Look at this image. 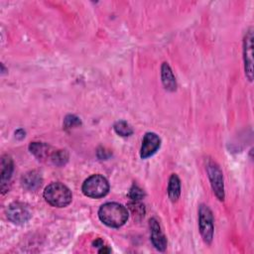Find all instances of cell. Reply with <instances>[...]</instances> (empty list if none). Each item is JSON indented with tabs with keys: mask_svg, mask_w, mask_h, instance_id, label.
Returning a JSON list of instances; mask_svg holds the SVG:
<instances>
[{
	"mask_svg": "<svg viewBox=\"0 0 254 254\" xmlns=\"http://www.w3.org/2000/svg\"><path fill=\"white\" fill-rule=\"evenodd\" d=\"M128 209L118 202H106L98 209V217L102 223L109 227L118 228L128 219Z\"/></svg>",
	"mask_w": 254,
	"mask_h": 254,
	"instance_id": "obj_1",
	"label": "cell"
},
{
	"mask_svg": "<svg viewBox=\"0 0 254 254\" xmlns=\"http://www.w3.org/2000/svg\"><path fill=\"white\" fill-rule=\"evenodd\" d=\"M44 197L52 206L64 207L70 203L72 194L66 186L57 182L46 187L44 190Z\"/></svg>",
	"mask_w": 254,
	"mask_h": 254,
	"instance_id": "obj_2",
	"label": "cell"
},
{
	"mask_svg": "<svg viewBox=\"0 0 254 254\" xmlns=\"http://www.w3.org/2000/svg\"><path fill=\"white\" fill-rule=\"evenodd\" d=\"M81 190L83 194L88 197L100 198L108 193L109 184L103 176L96 174L88 177L83 182Z\"/></svg>",
	"mask_w": 254,
	"mask_h": 254,
	"instance_id": "obj_3",
	"label": "cell"
},
{
	"mask_svg": "<svg viewBox=\"0 0 254 254\" xmlns=\"http://www.w3.org/2000/svg\"><path fill=\"white\" fill-rule=\"evenodd\" d=\"M198 226L199 232L203 241L209 244L213 238V215L209 207L205 204H200L198 207Z\"/></svg>",
	"mask_w": 254,
	"mask_h": 254,
	"instance_id": "obj_4",
	"label": "cell"
},
{
	"mask_svg": "<svg viewBox=\"0 0 254 254\" xmlns=\"http://www.w3.org/2000/svg\"><path fill=\"white\" fill-rule=\"evenodd\" d=\"M206 172H207V176H208L214 194L219 200H223L225 195L224 183H223V175L219 166L215 162L208 160L206 164Z\"/></svg>",
	"mask_w": 254,
	"mask_h": 254,
	"instance_id": "obj_5",
	"label": "cell"
},
{
	"mask_svg": "<svg viewBox=\"0 0 254 254\" xmlns=\"http://www.w3.org/2000/svg\"><path fill=\"white\" fill-rule=\"evenodd\" d=\"M6 214L8 219L17 225H22L26 223L32 216L29 207L20 201H14L10 203L7 207Z\"/></svg>",
	"mask_w": 254,
	"mask_h": 254,
	"instance_id": "obj_6",
	"label": "cell"
},
{
	"mask_svg": "<svg viewBox=\"0 0 254 254\" xmlns=\"http://www.w3.org/2000/svg\"><path fill=\"white\" fill-rule=\"evenodd\" d=\"M253 30L250 28L247 30L243 40V59H244V69L245 75L251 81L253 78Z\"/></svg>",
	"mask_w": 254,
	"mask_h": 254,
	"instance_id": "obj_7",
	"label": "cell"
},
{
	"mask_svg": "<svg viewBox=\"0 0 254 254\" xmlns=\"http://www.w3.org/2000/svg\"><path fill=\"white\" fill-rule=\"evenodd\" d=\"M161 146L160 137L154 132H147L142 140L140 156L142 159H147L153 156Z\"/></svg>",
	"mask_w": 254,
	"mask_h": 254,
	"instance_id": "obj_8",
	"label": "cell"
},
{
	"mask_svg": "<svg viewBox=\"0 0 254 254\" xmlns=\"http://www.w3.org/2000/svg\"><path fill=\"white\" fill-rule=\"evenodd\" d=\"M151 241L154 247L159 251H165L167 248V238L163 233L159 221L153 217L150 219Z\"/></svg>",
	"mask_w": 254,
	"mask_h": 254,
	"instance_id": "obj_9",
	"label": "cell"
},
{
	"mask_svg": "<svg viewBox=\"0 0 254 254\" xmlns=\"http://www.w3.org/2000/svg\"><path fill=\"white\" fill-rule=\"evenodd\" d=\"M1 192L4 193L8 190V184L10 183V180L12 178L13 170H14V164L10 156L4 155L1 158Z\"/></svg>",
	"mask_w": 254,
	"mask_h": 254,
	"instance_id": "obj_10",
	"label": "cell"
},
{
	"mask_svg": "<svg viewBox=\"0 0 254 254\" xmlns=\"http://www.w3.org/2000/svg\"><path fill=\"white\" fill-rule=\"evenodd\" d=\"M29 150L39 161H48L51 160L56 149L43 142H32L29 145Z\"/></svg>",
	"mask_w": 254,
	"mask_h": 254,
	"instance_id": "obj_11",
	"label": "cell"
},
{
	"mask_svg": "<svg viewBox=\"0 0 254 254\" xmlns=\"http://www.w3.org/2000/svg\"><path fill=\"white\" fill-rule=\"evenodd\" d=\"M161 78H162V83L167 90L175 91L177 89V80H176L173 70L168 63L162 64Z\"/></svg>",
	"mask_w": 254,
	"mask_h": 254,
	"instance_id": "obj_12",
	"label": "cell"
},
{
	"mask_svg": "<svg viewBox=\"0 0 254 254\" xmlns=\"http://www.w3.org/2000/svg\"><path fill=\"white\" fill-rule=\"evenodd\" d=\"M43 179L41 175L36 171H30L23 175L21 178L22 187L28 190H35L39 189L42 185Z\"/></svg>",
	"mask_w": 254,
	"mask_h": 254,
	"instance_id": "obj_13",
	"label": "cell"
},
{
	"mask_svg": "<svg viewBox=\"0 0 254 254\" xmlns=\"http://www.w3.org/2000/svg\"><path fill=\"white\" fill-rule=\"evenodd\" d=\"M181 194V182L176 174H173L169 180L168 185V195L170 199L175 202L179 199Z\"/></svg>",
	"mask_w": 254,
	"mask_h": 254,
	"instance_id": "obj_14",
	"label": "cell"
},
{
	"mask_svg": "<svg viewBox=\"0 0 254 254\" xmlns=\"http://www.w3.org/2000/svg\"><path fill=\"white\" fill-rule=\"evenodd\" d=\"M113 129L116 134H118L121 137H128L132 135L133 129L132 127L124 120H119L113 125Z\"/></svg>",
	"mask_w": 254,
	"mask_h": 254,
	"instance_id": "obj_15",
	"label": "cell"
},
{
	"mask_svg": "<svg viewBox=\"0 0 254 254\" xmlns=\"http://www.w3.org/2000/svg\"><path fill=\"white\" fill-rule=\"evenodd\" d=\"M54 165L58 167H62L66 164L68 161V154L65 150H55L53 153L51 160H50Z\"/></svg>",
	"mask_w": 254,
	"mask_h": 254,
	"instance_id": "obj_16",
	"label": "cell"
},
{
	"mask_svg": "<svg viewBox=\"0 0 254 254\" xmlns=\"http://www.w3.org/2000/svg\"><path fill=\"white\" fill-rule=\"evenodd\" d=\"M128 207H129V210L131 211L132 215L134 216V218H142V217H144L145 207H144V204H142L140 201L132 200L128 204Z\"/></svg>",
	"mask_w": 254,
	"mask_h": 254,
	"instance_id": "obj_17",
	"label": "cell"
},
{
	"mask_svg": "<svg viewBox=\"0 0 254 254\" xmlns=\"http://www.w3.org/2000/svg\"><path fill=\"white\" fill-rule=\"evenodd\" d=\"M144 196H145L144 190H143L138 185L133 184L132 187H131L130 190H129L128 197H129L131 200H138V201H140Z\"/></svg>",
	"mask_w": 254,
	"mask_h": 254,
	"instance_id": "obj_18",
	"label": "cell"
},
{
	"mask_svg": "<svg viewBox=\"0 0 254 254\" xmlns=\"http://www.w3.org/2000/svg\"><path fill=\"white\" fill-rule=\"evenodd\" d=\"M80 124H81L80 119L77 116L72 115V114H69V115L65 116V118L64 120V129H70V128L76 127V126H78Z\"/></svg>",
	"mask_w": 254,
	"mask_h": 254,
	"instance_id": "obj_19",
	"label": "cell"
},
{
	"mask_svg": "<svg viewBox=\"0 0 254 254\" xmlns=\"http://www.w3.org/2000/svg\"><path fill=\"white\" fill-rule=\"evenodd\" d=\"M97 156L99 159H107L110 156V153L106 151L104 148H100L97 151Z\"/></svg>",
	"mask_w": 254,
	"mask_h": 254,
	"instance_id": "obj_20",
	"label": "cell"
},
{
	"mask_svg": "<svg viewBox=\"0 0 254 254\" xmlns=\"http://www.w3.org/2000/svg\"><path fill=\"white\" fill-rule=\"evenodd\" d=\"M25 134H26V132H25L23 129H18V130L15 131V137H16V139H18V140L24 139V138H25Z\"/></svg>",
	"mask_w": 254,
	"mask_h": 254,
	"instance_id": "obj_21",
	"label": "cell"
},
{
	"mask_svg": "<svg viewBox=\"0 0 254 254\" xmlns=\"http://www.w3.org/2000/svg\"><path fill=\"white\" fill-rule=\"evenodd\" d=\"M103 245H104V241H103L101 238H97V239H95V240L92 242V246L97 247L98 249H99L100 247H102Z\"/></svg>",
	"mask_w": 254,
	"mask_h": 254,
	"instance_id": "obj_22",
	"label": "cell"
},
{
	"mask_svg": "<svg viewBox=\"0 0 254 254\" xmlns=\"http://www.w3.org/2000/svg\"><path fill=\"white\" fill-rule=\"evenodd\" d=\"M98 252L99 253H109V252H111V249L107 246V245H103L102 247H100L99 249H98Z\"/></svg>",
	"mask_w": 254,
	"mask_h": 254,
	"instance_id": "obj_23",
	"label": "cell"
}]
</instances>
